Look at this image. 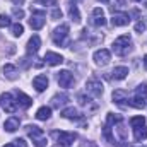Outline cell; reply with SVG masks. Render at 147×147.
Returning a JSON list of instances; mask_svg holds the SVG:
<instances>
[{
  "instance_id": "9c48e42d",
  "label": "cell",
  "mask_w": 147,
  "mask_h": 147,
  "mask_svg": "<svg viewBox=\"0 0 147 147\" xmlns=\"http://www.w3.org/2000/svg\"><path fill=\"white\" fill-rule=\"evenodd\" d=\"M45 62H46L48 65H51V67H57V65L63 63V57H62L60 53H55V51H46Z\"/></svg>"
},
{
  "instance_id": "ba28073f",
  "label": "cell",
  "mask_w": 147,
  "mask_h": 147,
  "mask_svg": "<svg viewBox=\"0 0 147 147\" xmlns=\"http://www.w3.org/2000/svg\"><path fill=\"white\" fill-rule=\"evenodd\" d=\"M86 89H87V92H91L92 96H96V98H99L101 94H103V84L99 82V80H96V79H91V80H87L86 82Z\"/></svg>"
},
{
  "instance_id": "7a4b0ae2",
  "label": "cell",
  "mask_w": 147,
  "mask_h": 147,
  "mask_svg": "<svg viewBox=\"0 0 147 147\" xmlns=\"http://www.w3.org/2000/svg\"><path fill=\"white\" fill-rule=\"evenodd\" d=\"M26 132H28V135L33 139V142H34L36 147H46L45 134H43V130H41L39 127H36V125H28V127H26Z\"/></svg>"
},
{
  "instance_id": "ffe728a7",
  "label": "cell",
  "mask_w": 147,
  "mask_h": 147,
  "mask_svg": "<svg viewBox=\"0 0 147 147\" xmlns=\"http://www.w3.org/2000/svg\"><path fill=\"white\" fill-rule=\"evenodd\" d=\"M62 116L67 118V120H80L82 118V115L75 110V108H65V110L62 111Z\"/></svg>"
},
{
  "instance_id": "5b68a950",
  "label": "cell",
  "mask_w": 147,
  "mask_h": 147,
  "mask_svg": "<svg viewBox=\"0 0 147 147\" xmlns=\"http://www.w3.org/2000/svg\"><path fill=\"white\" fill-rule=\"evenodd\" d=\"M51 135L57 139V142H58L60 146H63V147L72 146L74 140L77 139V134H75V132H53Z\"/></svg>"
},
{
  "instance_id": "f35d334b",
  "label": "cell",
  "mask_w": 147,
  "mask_h": 147,
  "mask_svg": "<svg viewBox=\"0 0 147 147\" xmlns=\"http://www.w3.org/2000/svg\"><path fill=\"white\" fill-rule=\"evenodd\" d=\"M12 2H14L16 5H22V3H24V0H12Z\"/></svg>"
},
{
  "instance_id": "836d02e7",
  "label": "cell",
  "mask_w": 147,
  "mask_h": 147,
  "mask_svg": "<svg viewBox=\"0 0 147 147\" xmlns=\"http://www.w3.org/2000/svg\"><path fill=\"white\" fill-rule=\"evenodd\" d=\"M135 31H137V33H142V31H146V22H144V21L137 22V24H135Z\"/></svg>"
},
{
  "instance_id": "9a60e30c",
  "label": "cell",
  "mask_w": 147,
  "mask_h": 147,
  "mask_svg": "<svg viewBox=\"0 0 147 147\" xmlns=\"http://www.w3.org/2000/svg\"><path fill=\"white\" fill-rule=\"evenodd\" d=\"M19 125H21V120H19L17 116H10V118H7V120H5L3 128H5V132L12 134V132H16V130L19 128Z\"/></svg>"
},
{
  "instance_id": "603a6c76",
  "label": "cell",
  "mask_w": 147,
  "mask_h": 147,
  "mask_svg": "<svg viewBox=\"0 0 147 147\" xmlns=\"http://www.w3.org/2000/svg\"><path fill=\"white\" fill-rule=\"evenodd\" d=\"M134 137L135 140H146L147 139V127H139V128H134Z\"/></svg>"
},
{
  "instance_id": "7bdbcfd3",
  "label": "cell",
  "mask_w": 147,
  "mask_h": 147,
  "mask_svg": "<svg viewBox=\"0 0 147 147\" xmlns=\"http://www.w3.org/2000/svg\"><path fill=\"white\" fill-rule=\"evenodd\" d=\"M146 7H147V0H146Z\"/></svg>"
},
{
  "instance_id": "83f0119b",
  "label": "cell",
  "mask_w": 147,
  "mask_h": 147,
  "mask_svg": "<svg viewBox=\"0 0 147 147\" xmlns=\"http://www.w3.org/2000/svg\"><path fill=\"white\" fill-rule=\"evenodd\" d=\"M10 31H12V34L16 38H19V36H22V33H24V26L19 24V22H17V24H12V26H10Z\"/></svg>"
},
{
  "instance_id": "d6a6232c",
  "label": "cell",
  "mask_w": 147,
  "mask_h": 147,
  "mask_svg": "<svg viewBox=\"0 0 147 147\" xmlns=\"http://www.w3.org/2000/svg\"><path fill=\"white\" fill-rule=\"evenodd\" d=\"M12 14H14V17H17V19H22V17H24V10H22V9H17V7L12 10Z\"/></svg>"
},
{
  "instance_id": "f1b7e54d",
  "label": "cell",
  "mask_w": 147,
  "mask_h": 147,
  "mask_svg": "<svg viewBox=\"0 0 147 147\" xmlns=\"http://www.w3.org/2000/svg\"><path fill=\"white\" fill-rule=\"evenodd\" d=\"M135 96L137 98H142V99H147V84H140L135 89Z\"/></svg>"
},
{
  "instance_id": "2e32d148",
  "label": "cell",
  "mask_w": 147,
  "mask_h": 147,
  "mask_svg": "<svg viewBox=\"0 0 147 147\" xmlns=\"http://www.w3.org/2000/svg\"><path fill=\"white\" fill-rule=\"evenodd\" d=\"M29 26L33 28V29H41L43 26H45V14H33L31 16V19H29Z\"/></svg>"
},
{
  "instance_id": "4fadbf2b",
  "label": "cell",
  "mask_w": 147,
  "mask_h": 147,
  "mask_svg": "<svg viewBox=\"0 0 147 147\" xmlns=\"http://www.w3.org/2000/svg\"><path fill=\"white\" fill-rule=\"evenodd\" d=\"M33 86H34V89H36L38 92H43L46 87H48V77L46 75H36L34 79H33Z\"/></svg>"
},
{
  "instance_id": "60d3db41",
  "label": "cell",
  "mask_w": 147,
  "mask_h": 147,
  "mask_svg": "<svg viewBox=\"0 0 147 147\" xmlns=\"http://www.w3.org/2000/svg\"><path fill=\"white\" fill-rule=\"evenodd\" d=\"M3 147H16V146H14V144H5Z\"/></svg>"
},
{
  "instance_id": "e0dca14e",
  "label": "cell",
  "mask_w": 147,
  "mask_h": 147,
  "mask_svg": "<svg viewBox=\"0 0 147 147\" xmlns=\"http://www.w3.org/2000/svg\"><path fill=\"white\" fill-rule=\"evenodd\" d=\"M113 101L116 103V105H127L125 101H128V94H127V91H123V89H116V91H113Z\"/></svg>"
},
{
  "instance_id": "277c9868",
  "label": "cell",
  "mask_w": 147,
  "mask_h": 147,
  "mask_svg": "<svg viewBox=\"0 0 147 147\" xmlns=\"http://www.w3.org/2000/svg\"><path fill=\"white\" fill-rule=\"evenodd\" d=\"M0 106H2V110L7 111V113H16V110H17V101L14 99V96L10 92H3L0 96Z\"/></svg>"
},
{
  "instance_id": "8992f818",
  "label": "cell",
  "mask_w": 147,
  "mask_h": 147,
  "mask_svg": "<svg viewBox=\"0 0 147 147\" xmlns=\"http://www.w3.org/2000/svg\"><path fill=\"white\" fill-rule=\"evenodd\" d=\"M57 80H58L60 87H63V89H69V87H72L75 84V79H74V75L69 70H60L57 74Z\"/></svg>"
},
{
  "instance_id": "b9f144b4",
  "label": "cell",
  "mask_w": 147,
  "mask_h": 147,
  "mask_svg": "<svg viewBox=\"0 0 147 147\" xmlns=\"http://www.w3.org/2000/svg\"><path fill=\"white\" fill-rule=\"evenodd\" d=\"M99 2H103V3H108V2H110V0H99Z\"/></svg>"
},
{
  "instance_id": "d590c367",
  "label": "cell",
  "mask_w": 147,
  "mask_h": 147,
  "mask_svg": "<svg viewBox=\"0 0 147 147\" xmlns=\"http://www.w3.org/2000/svg\"><path fill=\"white\" fill-rule=\"evenodd\" d=\"M14 146L16 147H28V144H26V140H22V139H16V140H14Z\"/></svg>"
},
{
  "instance_id": "44dd1931",
  "label": "cell",
  "mask_w": 147,
  "mask_h": 147,
  "mask_svg": "<svg viewBox=\"0 0 147 147\" xmlns=\"http://www.w3.org/2000/svg\"><path fill=\"white\" fill-rule=\"evenodd\" d=\"M67 101H69V98H67L65 94H57V96H53V99H51V106H53V108H60V106H63Z\"/></svg>"
},
{
  "instance_id": "ee69618b",
  "label": "cell",
  "mask_w": 147,
  "mask_h": 147,
  "mask_svg": "<svg viewBox=\"0 0 147 147\" xmlns=\"http://www.w3.org/2000/svg\"><path fill=\"white\" fill-rule=\"evenodd\" d=\"M135 2H140V0H135Z\"/></svg>"
},
{
  "instance_id": "5bb4252c",
  "label": "cell",
  "mask_w": 147,
  "mask_h": 147,
  "mask_svg": "<svg viewBox=\"0 0 147 147\" xmlns=\"http://www.w3.org/2000/svg\"><path fill=\"white\" fill-rule=\"evenodd\" d=\"M16 101H17V106H21V108H29L31 105H33V99L28 96V94H24V92H16Z\"/></svg>"
},
{
  "instance_id": "74e56055",
  "label": "cell",
  "mask_w": 147,
  "mask_h": 147,
  "mask_svg": "<svg viewBox=\"0 0 147 147\" xmlns=\"http://www.w3.org/2000/svg\"><path fill=\"white\" fill-rule=\"evenodd\" d=\"M80 147H98L94 142H91V140H84L82 144H80Z\"/></svg>"
},
{
  "instance_id": "d4e9b609",
  "label": "cell",
  "mask_w": 147,
  "mask_h": 147,
  "mask_svg": "<svg viewBox=\"0 0 147 147\" xmlns=\"http://www.w3.org/2000/svg\"><path fill=\"white\" fill-rule=\"evenodd\" d=\"M128 105L130 106H134V108H137V110H144L146 108V101L142 99V98H132V99H128Z\"/></svg>"
},
{
  "instance_id": "52a82bcc",
  "label": "cell",
  "mask_w": 147,
  "mask_h": 147,
  "mask_svg": "<svg viewBox=\"0 0 147 147\" xmlns=\"http://www.w3.org/2000/svg\"><path fill=\"white\" fill-rule=\"evenodd\" d=\"M92 58H94L96 65H99V67H105V65H108V63H110L111 53H110V50H105V48H101V50L94 51Z\"/></svg>"
},
{
  "instance_id": "e575fe53",
  "label": "cell",
  "mask_w": 147,
  "mask_h": 147,
  "mask_svg": "<svg viewBox=\"0 0 147 147\" xmlns=\"http://www.w3.org/2000/svg\"><path fill=\"white\" fill-rule=\"evenodd\" d=\"M89 101H91V98H86V96H79V103L82 105V106H86V105H89Z\"/></svg>"
},
{
  "instance_id": "f546056e",
  "label": "cell",
  "mask_w": 147,
  "mask_h": 147,
  "mask_svg": "<svg viewBox=\"0 0 147 147\" xmlns=\"http://www.w3.org/2000/svg\"><path fill=\"white\" fill-rule=\"evenodd\" d=\"M103 135L106 137V140H108L110 144H115V139H113V135H111V127L110 125H105V128H103Z\"/></svg>"
},
{
  "instance_id": "484cf974",
  "label": "cell",
  "mask_w": 147,
  "mask_h": 147,
  "mask_svg": "<svg viewBox=\"0 0 147 147\" xmlns=\"http://www.w3.org/2000/svg\"><path fill=\"white\" fill-rule=\"evenodd\" d=\"M69 14H70V17H72L74 22H80V12H79L77 5H74V3L69 5Z\"/></svg>"
},
{
  "instance_id": "7c38bea8",
  "label": "cell",
  "mask_w": 147,
  "mask_h": 147,
  "mask_svg": "<svg viewBox=\"0 0 147 147\" xmlns=\"http://www.w3.org/2000/svg\"><path fill=\"white\" fill-rule=\"evenodd\" d=\"M128 22H130V16L125 14V12L113 14V17H111V24L113 26H127Z\"/></svg>"
},
{
  "instance_id": "30bf717a",
  "label": "cell",
  "mask_w": 147,
  "mask_h": 147,
  "mask_svg": "<svg viewBox=\"0 0 147 147\" xmlns=\"http://www.w3.org/2000/svg\"><path fill=\"white\" fill-rule=\"evenodd\" d=\"M39 46H41V39H39V36H38V34L31 36V39L28 41V46H26L28 55H36L38 50H39Z\"/></svg>"
},
{
  "instance_id": "8d00e7d4",
  "label": "cell",
  "mask_w": 147,
  "mask_h": 147,
  "mask_svg": "<svg viewBox=\"0 0 147 147\" xmlns=\"http://www.w3.org/2000/svg\"><path fill=\"white\" fill-rule=\"evenodd\" d=\"M36 2L41 5H55L57 3V0H36Z\"/></svg>"
},
{
  "instance_id": "4316f807",
  "label": "cell",
  "mask_w": 147,
  "mask_h": 147,
  "mask_svg": "<svg viewBox=\"0 0 147 147\" xmlns=\"http://www.w3.org/2000/svg\"><path fill=\"white\" fill-rule=\"evenodd\" d=\"M144 125H146V118H144L142 115L130 118V127H132V128H139V127H144Z\"/></svg>"
},
{
  "instance_id": "4dcf8cb0",
  "label": "cell",
  "mask_w": 147,
  "mask_h": 147,
  "mask_svg": "<svg viewBox=\"0 0 147 147\" xmlns=\"http://www.w3.org/2000/svg\"><path fill=\"white\" fill-rule=\"evenodd\" d=\"M9 26H12L10 24V17L5 16V14H0V28H9Z\"/></svg>"
},
{
  "instance_id": "cb8c5ba5",
  "label": "cell",
  "mask_w": 147,
  "mask_h": 147,
  "mask_svg": "<svg viewBox=\"0 0 147 147\" xmlns=\"http://www.w3.org/2000/svg\"><path fill=\"white\" fill-rule=\"evenodd\" d=\"M121 115H116V113H108V116H106V125H116V123H121Z\"/></svg>"
},
{
  "instance_id": "7402d4cb",
  "label": "cell",
  "mask_w": 147,
  "mask_h": 147,
  "mask_svg": "<svg viewBox=\"0 0 147 147\" xmlns=\"http://www.w3.org/2000/svg\"><path fill=\"white\" fill-rule=\"evenodd\" d=\"M50 116H51V108H48V106H41V108L36 111V118H38V120L46 121Z\"/></svg>"
},
{
  "instance_id": "ac0fdd59",
  "label": "cell",
  "mask_w": 147,
  "mask_h": 147,
  "mask_svg": "<svg viewBox=\"0 0 147 147\" xmlns=\"http://www.w3.org/2000/svg\"><path fill=\"white\" fill-rule=\"evenodd\" d=\"M127 75H128V67H115L111 72V77L115 80H123Z\"/></svg>"
},
{
  "instance_id": "3957f363",
  "label": "cell",
  "mask_w": 147,
  "mask_h": 147,
  "mask_svg": "<svg viewBox=\"0 0 147 147\" xmlns=\"http://www.w3.org/2000/svg\"><path fill=\"white\" fill-rule=\"evenodd\" d=\"M53 43L58 45V46H65L67 45V38H69V26L67 24H60L55 31H53Z\"/></svg>"
},
{
  "instance_id": "8fae6325",
  "label": "cell",
  "mask_w": 147,
  "mask_h": 147,
  "mask_svg": "<svg viewBox=\"0 0 147 147\" xmlns=\"http://www.w3.org/2000/svg\"><path fill=\"white\" fill-rule=\"evenodd\" d=\"M94 26H98V28H101V26H105L106 24V19H105V12H103V9H99V7H96L94 10H92V21H91Z\"/></svg>"
},
{
  "instance_id": "d6986e66",
  "label": "cell",
  "mask_w": 147,
  "mask_h": 147,
  "mask_svg": "<svg viewBox=\"0 0 147 147\" xmlns=\"http://www.w3.org/2000/svg\"><path fill=\"white\" fill-rule=\"evenodd\" d=\"M2 72H3V75H5V77H7L9 80H14V79H17V69H16L14 65H10V63L3 65Z\"/></svg>"
},
{
  "instance_id": "1f68e13d",
  "label": "cell",
  "mask_w": 147,
  "mask_h": 147,
  "mask_svg": "<svg viewBox=\"0 0 147 147\" xmlns=\"http://www.w3.org/2000/svg\"><path fill=\"white\" fill-rule=\"evenodd\" d=\"M51 19H55V21H57V19H62V10H60L58 7H55V9L51 10Z\"/></svg>"
},
{
  "instance_id": "ab89813d",
  "label": "cell",
  "mask_w": 147,
  "mask_h": 147,
  "mask_svg": "<svg viewBox=\"0 0 147 147\" xmlns=\"http://www.w3.org/2000/svg\"><path fill=\"white\" fill-rule=\"evenodd\" d=\"M144 67H146V70H147V55L144 57Z\"/></svg>"
},
{
  "instance_id": "6da1fadb",
  "label": "cell",
  "mask_w": 147,
  "mask_h": 147,
  "mask_svg": "<svg viewBox=\"0 0 147 147\" xmlns=\"http://www.w3.org/2000/svg\"><path fill=\"white\" fill-rule=\"evenodd\" d=\"M130 45H132L130 34H121V36H118L113 41V51H115L116 55H127V53L132 50Z\"/></svg>"
}]
</instances>
